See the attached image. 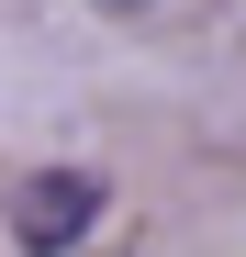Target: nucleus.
Segmentation results:
<instances>
[{
	"label": "nucleus",
	"instance_id": "f03ea898",
	"mask_svg": "<svg viewBox=\"0 0 246 257\" xmlns=\"http://www.w3.org/2000/svg\"><path fill=\"white\" fill-rule=\"evenodd\" d=\"M101 12H146V0H101Z\"/></svg>",
	"mask_w": 246,
	"mask_h": 257
},
{
	"label": "nucleus",
	"instance_id": "f257e3e1",
	"mask_svg": "<svg viewBox=\"0 0 246 257\" xmlns=\"http://www.w3.org/2000/svg\"><path fill=\"white\" fill-rule=\"evenodd\" d=\"M90 224H101V168H34L12 190V246L23 257H67Z\"/></svg>",
	"mask_w": 246,
	"mask_h": 257
}]
</instances>
